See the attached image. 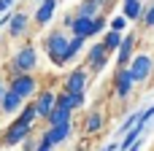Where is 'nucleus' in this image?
Masks as SVG:
<instances>
[{
  "instance_id": "nucleus-1",
  "label": "nucleus",
  "mask_w": 154,
  "mask_h": 151,
  "mask_svg": "<svg viewBox=\"0 0 154 151\" xmlns=\"http://www.w3.org/2000/svg\"><path fill=\"white\" fill-rule=\"evenodd\" d=\"M68 46H70V35L62 27H57V30H51V32L43 35V51H46V57H49V62L54 68H65Z\"/></svg>"
},
{
  "instance_id": "nucleus-2",
  "label": "nucleus",
  "mask_w": 154,
  "mask_h": 151,
  "mask_svg": "<svg viewBox=\"0 0 154 151\" xmlns=\"http://www.w3.org/2000/svg\"><path fill=\"white\" fill-rule=\"evenodd\" d=\"M5 86H8L14 95H19L22 103L35 100L38 92H41V81L35 78V73H14V76H8V84H5Z\"/></svg>"
},
{
  "instance_id": "nucleus-3",
  "label": "nucleus",
  "mask_w": 154,
  "mask_h": 151,
  "mask_svg": "<svg viewBox=\"0 0 154 151\" xmlns=\"http://www.w3.org/2000/svg\"><path fill=\"white\" fill-rule=\"evenodd\" d=\"M38 68V51L32 43H24L22 49L14 51V57L8 59V73H35Z\"/></svg>"
},
{
  "instance_id": "nucleus-4",
  "label": "nucleus",
  "mask_w": 154,
  "mask_h": 151,
  "mask_svg": "<svg viewBox=\"0 0 154 151\" xmlns=\"http://www.w3.org/2000/svg\"><path fill=\"white\" fill-rule=\"evenodd\" d=\"M35 127L32 124H24L19 119H14L3 132H0V149H14V146H22L27 138H32Z\"/></svg>"
},
{
  "instance_id": "nucleus-5",
  "label": "nucleus",
  "mask_w": 154,
  "mask_h": 151,
  "mask_svg": "<svg viewBox=\"0 0 154 151\" xmlns=\"http://www.w3.org/2000/svg\"><path fill=\"white\" fill-rule=\"evenodd\" d=\"M89 78H92L89 68H87V65H76V68H70V73L65 76L62 92H65V95H81V92H87Z\"/></svg>"
},
{
  "instance_id": "nucleus-6",
  "label": "nucleus",
  "mask_w": 154,
  "mask_h": 151,
  "mask_svg": "<svg viewBox=\"0 0 154 151\" xmlns=\"http://www.w3.org/2000/svg\"><path fill=\"white\" fill-rule=\"evenodd\" d=\"M127 70H130V76H133V81H135V84L149 81V78L154 76V57H152V54H146V51L135 54V57L130 59Z\"/></svg>"
},
{
  "instance_id": "nucleus-7",
  "label": "nucleus",
  "mask_w": 154,
  "mask_h": 151,
  "mask_svg": "<svg viewBox=\"0 0 154 151\" xmlns=\"http://www.w3.org/2000/svg\"><path fill=\"white\" fill-rule=\"evenodd\" d=\"M108 57H111V54L106 51V46H103L100 41H95V43L87 49V57H84L87 62H84V65L89 68V73H92V76H97V73H103V70H106Z\"/></svg>"
},
{
  "instance_id": "nucleus-8",
  "label": "nucleus",
  "mask_w": 154,
  "mask_h": 151,
  "mask_svg": "<svg viewBox=\"0 0 154 151\" xmlns=\"http://www.w3.org/2000/svg\"><path fill=\"white\" fill-rule=\"evenodd\" d=\"M111 92H114L119 100H127V97L135 92V81H133V76H130L127 68H116L114 78H111Z\"/></svg>"
},
{
  "instance_id": "nucleus-9",
  "label": "nucleus",
  "mask_w": 154,
  "mask_h": 151,
  "mask_svg": "<svg viewBox=\"0 0 154 151\" xmlns=\"http://www.w3.org/2000/svg\"><path fill=\"white\" fill-rule=\"evenodd\" d=\"M103 127H106V113H103V108H100V105H92V108L87 111L84 122H81V130H84V135H87V138H92V135H100V132H103Z\"/></svg>"
},
{
  "instance_id": "nucleus-10",
  "label": "nucleus",
  "mask_w": 154,
  "mask_h": 151,
  "mask_svg": "<svg viewBox=\"0 0 154 151\" xmlns=\"http://www.w3.org/2000/svg\"><path fill=\"white\" fill-rule=\"evenodd\" d=\"M30 27H32V16L24 14V11H14L5 30H8V38H27Z\"/></svg>"
},
{
  "instance_id": "nucleus-11",
  "label": "nucleus",
  "mask_w": 154,
  "mask_h": 151,
  "mask_svg": "<svg viewBox=\"0 0 154 151\" xmlns=\"http://www.w3.org/2000/svg\"><path fill=\"white\" fill-rule=\"evenodd\" d=\"M135 46H138V32H125L122 46L116 51V68H127L130 59L135 57Z\"/></svg>"
},
{
  "instance_id": "nucleus-12",
  "label": "nucleus",
  "mask_w": 154,
  "mask_h": 151,
  "mask_svg": "<svg viewBox=\"0 0 154 151\" xmlns=\"http://www.w3.org/2000/svg\"><path fill=\"white\" fill-rule=\"evenodd\" d=\"M54 97H57V92H54L51 86H43V89L38 92V97L32 100V103H35V116H38V119H43V122L49 119V113L54 111Z\"/></svg>"
},
{
  "instance_id": "nucleus-13",
  "label": "nucleus",
  "mask_w": 154,
  "mask_h": 151,
  "mask_svg": "<svg viewBox=\"0 0 154 151\" xmlns=\"http://www.w3.org/2000/svg\"><path fill=\"white\" fill-rule=\"evenodd\" d=\"M73 124H76V122H70V124H60V127H46L38 138L49 140L51 146H60V143L70 140V135H73Z\"/></svg>"
},
{
  "instance_id": "nucleus-14",
  "label": "nucleus",
  "mask_w": 154,
  "mask_h": 151,
  "mask_svg": "<svg viewBox=\"0 0 154 151\" xmlns=\"http://www.w3.org/2000/svg\"><path fill=\"white\" fill-rule=\"evenodd\" d=\"M57 3H60V0H41V3H38V8H35V14H32V24H35V27L49 24V22L54 19Z\"/></svg>"
},
{
  "instance_id": "nucleus-15",
  "label": "nucleus",
  "mask_w": 154,
  "mask_h": 151,
  "mask_svg": "<svg viewBox=\"0 0 154 151\" xmlns=\"http://www.w3.org/2000/svg\"><path fill=\"white\" fill-rule=\"evenodd\" d=\"M22 105H24V103H22V97H19V95H14L11 89H5V95L0 97V113H5V116H14V119H16V116H19V111H22Z\"/></svg>"
},
{
  "instance_id": "nucleus-16",
  "label": "nucleus",
  "mask_w": 154,
  "mask_h": 151,
  "mask_svg": "<svg viewBox=\"0 0 154 151\" xmlns=\"http://www.w3.org/2000/svg\"><path fill=\"white\" fill-rule=\"evenodd\" d=\"M143 11H146L143 0H125V3H122V16H125L127 22H141Z\"/></svg>"
},
{
  "instance_id": "nucleus-17",
  "label": "nucleus",
  "mask_w": 154,
  "mask_h": 151,
  "mask_svg": "<svg viewBox=\"0 0 154 151\" xmlns=\"http://www.w3.org/2000/svg\"><path fill=\"white\" fill-rule=\"evenodd\" d=\"M70 122H73V111L54 105V111H51L49 119H46V127H60V124H70Z\"/></svg>"
},
{
  "instance_id": "nucleus-18",
  "label": "nucleus",
  "mask_w": 154,
  "mask_h": 151,
  "mask_svg": "<svg viewBox=\"0 0 154 151\" xmlns=\"http://www.w3.org/2000/svg\"><path fill=\"white\" fill-rule=\"evenodd\" d=\"M100 14H103V5L97 0H81L79 8H76V16H87V19H95Z\"/></svg>"
},
{
  "instance_id": "nucleus-19",
  "label": "nucleus",
  "mask_w": 154,
  "mask_h": 151,
  "mask_svg": "<svg viewBox=\"0 0 154 151\" xmlns=\"http://www.w3.org/2000/svg\"><path fill=\"white\" fill-rule=\"evenodd\" d=\"M122 38H125L122 32L106 30V32H103V41H100V43L106 46V51H108V54H116V51H119V46H122Z\"/></svg>"
},
{
  "instance_id": "nucleus-20",
  "label": "nucleus",
  "mask_w": 154,
  "mask_h": 151,
  "mask_svg": "<svg viewBox=\"0 0 154 151\" xmlns=\"http://www.w3.org/2000/svg\"><path fill=\"white\" fill-rule=\"evenodd\" d=\"M16 119H19V122H24V124H32V127H35V122H38V116H35V103H32V100H30V103H24Z\"/></svg>"
},
{
  "instance_id": "nucleus-21",
  "label": "nucleus",
  "mask_w": 154,
  "mask_h": 151,
  "mask_svg": "<svg viewBox=\"0 0 154 151\" xmlns=\"http://www.w3.org/2000/svg\"><path fill=\"white\" fill-rule=\"evenodd\" d=\"M84 43H87L84 38H73V35H70V46H68V54H65V65H68V62H73V59L81 54Z\"/></svg>"
},
{
  "instance_id": "nucleus-22",
  "label": "nucleus",
  "mask_w": 154,
  "mask_h": 151,
  "mask_svg": "<svg viewBox=\"0 0 154 151\" xmlns=\"http://www.w3.org/2000/svg\"><path fill=\"white\" fill-rule=\"evenodd\" d=\"M127 27H130V22H127L122 14H119V16H114V19L108 22V30H114V32H122V35H125V30H127Z\"/></svg>"
},
{
  "instance_id": "nucleus-23",
  "label": "nucleus",
  "mask_w": 154,
  "mask_h": 151,
  "mask_svg": "<svg viewBox=\"0 0 154 151\" xmlns=\"http://www.w3.org/2000/svg\"><path fill=\"white\" fill-rule=\"evenodd\" d=\"M87 105V92H81V95H70V111H81Z\"/></svg>"
},
{
  "instance_id": "nucleus-24",
  "label": "nucleus",
  "mask_w": 154,
  "mask_h": 151,
  "mask_svg": "<svg viewBox=\"0 0 154 151\" xmlns=\"http://www.w3.org/2000/svg\"><path fill=\"white\" fill-rule=\"evenodd\" d=\"M141 24H143L146 30H152V27H154V3H152V5H146V11H143V16H141Z\"/></svg>"
},
{
  "instance_id": "nucleus-25",
  "label": "nucleus",
  "mask_w": 154,
  "mask_h": 151,
  "mask_svg": "<svg viewBox=\"0 0 154 151\" xmlns=\"http://www.w3.org/2000/svg\"><path fill=\"white\" fill-rule=\"evenodd\" d=\"M54 105H60V108H68L70 111V95H65L62 89L57 92V97H54Z\"/></svg>"
},
{
  "instance_id": "nucleus-26",
  "label": "nucleus",
  "mask_w": 154,
  "mask_h": 151,
  "mask_svg": "<svg viewBox=\"0 0 154 151\" xmlns=\"http://www.w3.org/2000/svg\"><path fill=\"white\" fill-rule=\"evenodd\" d=\"M73 22H76V11H73V14H65V16H62V30L70 32V30H73Z\"/></svg>"
},
{
  "instance_id": "nucleus-27",
  "label": "nucleus",
  "mask_w": 154,
  "mask_h": 151,
  "mask_svg": "<svg viewBox=\"0 0 154 151\" xmlns=\"http://www.w3.org/2000/svg\"><path fill=\"white\" fill-rule=\"evenodd\" d=\"M35 149H38V140H35V138H27V140L22 143V151H35Z\"/></svg>"
},
{
  "instance_id": "nucleus-28",
  "label": "nucleus",
  "mask_w": 154,
  "mask_h": 151,
  "mask_svg": "<svg viewBox=\"0 0 154 151\" xmlns=\"http://www.w3.org/2000/svg\"><path fill=\"white\" fill-rule=\"evenodd\" d=\"M35 151H54V146L49 143V140H43V138H38V149Z\"/></svg>"
},
{
  "instance_id": "nucleus-29",
  "label": "nucleus",
  "mask_w": 154,
  "mask_h": 151,
  "mask_svg": "<svg viewBox=\"0 0 154 151\" xmlns=\"http://www.w3.org/2000/svg\"><path fill=\"white\" fill-rule=\"evenodd\" d=\"M11 5H14V0H0V14H8Z\"/></svg>"
},
{
  "instance_id": "nucleus-30",
  "label": "nucleus",
  "mask_w": 154,
  "mask_h": 151,
  "mask_svg": "<svg viewBox=\"0 0 154 151\" xmlns=\"http://www.w3.org/2000/svg\"><path fill=\"white\" fill-rule=\"evenodd\" d=\"M100 151H119V143H108V146H103Z\"/></svg>"
},
{
  "instance_id": "nucleus-31",
  "label": "nucleus",
  "mask_w": 154,
  "mask_h": 151,
  "mask_svg": "<svg viewBox=\"0 0 154 151\" xmlns=\"http://www.w3.org/2000/svg\"><path fill=\"white\" fill-rule=\"evenodd\" d=\"M5 89H8V86H5V81H0V97L5 95Z\"/></svg>"
},
{
  "instance_id": "nucleus-32",
  "label": "nucleus",
  "mask_w": 154,
  "mask_h": 151,
  "mask_svg": "<svg viewBox=\"0 0 154 151\" xmlns=\"http://www.w3.org/2000/svg\"><path fill=\"white\" fill-rule=\"evenodd\" d=\"M73 151H89V146H76Z\"/></svg>"
},
{
  "instance_id": "nucleus-33",
  "label": "nucleus",
  "mask_w": 154,
  "mask_h": 151,
  "mask_svg": "<svg viewBox=\"0 0 154 151\" xmlns=\"http://www.w3.org/2000/svg\"><path fill=\"white\" fill-rule=\"evenodd\" d=\"M97 3H100V5H106V3H111V0H97Z\"/></svg>"
},
{
  "instance_id": "nucleus-34",
  "label": "nucleus",
  "mask_w": 154,
  "mask_h": 151,
  "mask_svg": "<svg viewBox=\"0 0 154 151\" xmlns=\"http://www.w3.org/2000/svg\"><path fill=\"white\" fill-rule=\"evenodd\" d=\"M35 3H41V0H35Z\"/></svg>"
},
{
  "instance_id": "nucleus-35",
  "label": "nucleus",
  "mask_w": 154,
  "mask_h": 151,
  "mask_svg": "<svg viewBox=\"0 0 154 151\" xmlns=\"http://www.w3.org/2000/svg\"><path fill=\"white\" fill-rule=\"evenodd\" d=\"M122 3H125V0H122Z\"/></svg>"
},
{
  "instance_id": "nucleus-36",
  "label": "nucleus",
  "mask_w": 154,
  "mask_h": 151,
  "mask_svg": "<svg viewBox=\"0 0 154 151\" xmlns=\"http://www.w3.org/2000/svg\"><path fill=\"white\" fill-rule=\"evenodd\" d=\"M152 3H154V0H152Z\"/></svg>"
}]
</instances>
